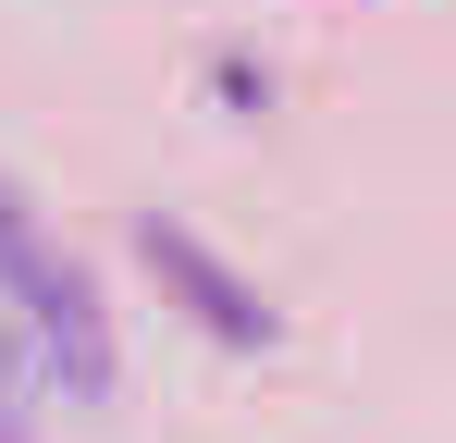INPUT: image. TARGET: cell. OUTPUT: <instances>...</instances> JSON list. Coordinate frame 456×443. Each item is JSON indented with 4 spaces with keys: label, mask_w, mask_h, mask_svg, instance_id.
Here are the masks:
<instances>
[]
</instances>
